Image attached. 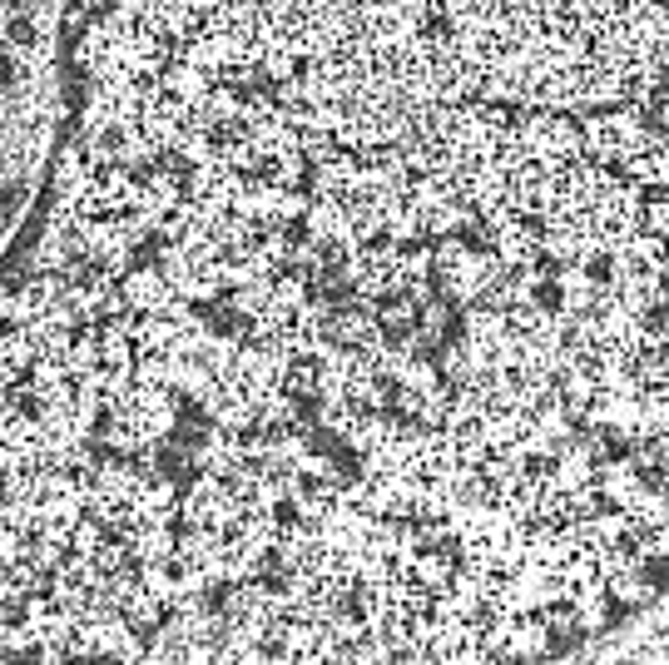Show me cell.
I'll return each instance as SVG.
<instances>
[{
  "mask_svg": "<svg viewBox=\"0 0 669 665\" xmlns=\"http://www.w3.org/2000/svg\"><path fill=\"white\" fill-rule=\"evenodd\" d=\"M441 110L669 169V0H377Z\"/></svg>",
  "mask_w": 669,
  "mask_h": 665,
  "instance_id": "obj_1",
  "label": "cell"
}]
</instances>
